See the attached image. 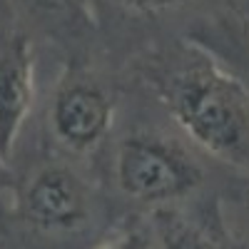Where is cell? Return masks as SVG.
I'll return each instance as SVG.
<instances>
[{
	"mask_svg": "<svg viewBox=\"0 0 249 249\" xmlns=\"http://www.w3.org/2000/svg\"><path fill=\"white\" fill-rule=\"evenodd\" d=\"M18 217L37 234H75L92 217L90 184L68 162H43L20 184Z\"/></svg>",
	"mask_w": 249,
	"mask_h": 249,
	"instance_id": "obj_3",
	"label": "cell"
},
{
	"mask_svg": "<svg viewBox=\"0 0 249 249\" xmlns=\"http://www.w3.org/2000/svg\"><path fill=\"white\" fill-rule=\"evenodd\" d=\"M115 120V97L85 70H68L55 85L48 124L68 152H92L107 137Z\"/></svg>",
	"mask_w": 249,
	"mask_h": 249,
	"instance_id": "obj_4",
	"label": "cell"
},
{
	"mask_svg": "<svg viewBox=\"0 0 249 249\" xmlns=\"http://www.w3.org/2000/svg\"><path fill=\"white\" fill-rule=\"evenodd\" d=\"M234 5H237V10H239L244 18H249V0H234Z\"/></svg>",
	"mask_w": 249,
	"mask_h": 249,
	"instance_id": "obj_10",
	"label": "cell"
},
{
	"mask_svg": "<svg viewBox=\"0 0 249 249\" xmlns=\"http://www.w3.org/2000/svg\"><path fill=\"white\" fill-rule=\"evenodd\" d=\"M147 82L204 157L249 175V85L242 75L190 43L157 62Z\"/></svg>",
	"mask_w": 249,
	"mask_h": 249,
	"instance_id": "obj_1",
	"label": "cell"
},
{
	"mask_svg": "<svg viewBox=\"0 0 249 249\" xmlns=\"http://www.w3.org/2000/svg\"><path fill=\"white\" fill-rule=\"evenodd\" d=\"M33 15L43 18H62L65 23H90V13L85 8V0H15Z\"/></svg>",
	"mask_w": 249,
	"mask_h": 249,
	"instance_id": "obj_7",
	"label": "cell"
},
{
	"mask_svg": "<svg viewBox=\"0 0 249 249\" xmlns=\"http://www.w3.org/2000/svg\"><path fill=\"white\" fill-rule=\"evenodd\" d=\"M100 249H155V232L144 230V227H132L115 239L105 242Z\"/></svg>",
	"mask_w": 249,
	"mask_h": 249,
	"instance_id": "obj_8",
	"label": "cell"
},
{
	"mask_svg": "<svg viewBox=\"0 0 249 249\" xmlns=\"http://www.w3.org/2000/svg\"><path fill=\"white\" fill-rule=\"evenodd\" d=\"M5 177H8V175H5V170H3V164H0V190H3V184H5Z\"/></svg>",
	"mask_w": 249,
	"mask_h": 249,
	"instance_id": "obj_11",
	"label": "cell"
},
{
	"mask_svg": "<svg viewBox=\"0 0 249 249\" xmlns=\"http://www.w3.org/2000/svg\"><path fill=\"white\" fill-rule=\"evenodd\" d=\"M35 50L25 33H10L0 45V164L13 155L15 140L33 110Z\"/></svg>",
	"mask_w": 249,
	"mask_h": 249,
	"instance_id": "obj_5",
	"label": "cell"
},
{
	"mask_svg": "<svg viewBox=\"0 0 249 249\" xmlns=\"http://www.w3.org/2000/svg\"><path fill=\"white\" fill-rule=\"evenodd\" d=\"M207 172L192 150L157 132L124 135L115 150V182L142 204H164L195 195Z\"/></svg>",
	"mask_w": 249,
	"mask_h": 249,
	"instance_id": "obj_2",
	"label": "cell"
},
{
	"mask_svg": "<svg viewBox=\"0 0 249 249\" xmlns=\"http://www.w3.org/2000/svg\"><path fill=\"white\" fill-rule=\"evenodd\" d=\"M155 244L157 249H237L224 224L219 197H212V202L190 214L160 210L155 214Z\"/></svg>",
	"mask_w": 249,
	"mask_h": 249,
	"instance_id": "obj_6",
	"label": "cell"
},
{
	"mask_svg": "<svg viewBox=\"0 0 249 249\" xmlns=\"http://www.w3.org/2000/svg\"><path fill=\"white\" fill-rule=\"evenodd\" d=\"M122 3L140 13H162V10H175L184 5L187 0H122Z\"/></svg>",
	"mask_w": 249,
	"mask_h": 249,
	"instance_id": "obj_9",
	"label": "cell"
}]
</instances>
